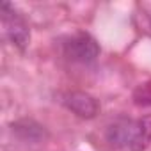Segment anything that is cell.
Segmentation results:
<instances>
[{"label":"cell","mask_w":151,"mask_h":151,"mask_svg":"<svg viewBox=\"0 0 151 151\" xmlns=\"http://www.w3.org/2000/svg\"><path fill=\"white\" fill-rule=\"evenodd\" d=\"M132 98L137 107H151V80L139 84L135 87Z\"/></svg>","instance_id":"obj_6"},{"label":"cell","mask_w":151,"mask_h":151,"mask_svg":"<svg viewBox=\"0 0 151 151\" xmlns=\"http://www.w3.org/2000/svg\"><path fill=\"white\" fill-rule=\"evenodd\" d=\"M107 140L116 147L144 151L151 142V116L132 121L119 119L107 128Z\"/></svg>","instance_id":"obj_1"},{"label":"cell","mask_w":151,"mask_h":151,"mask_svg":"<svg viewBox=\"0 0 151 151\" xmlns=\"http://www.w3.org/2000/svg\"><path fill=\"white\" fill-rule=\"evenodd\" d=\"M13 133H16L22 140H29V142H41L48 137L45 126L36 123L34 119H20L13 123Z\"/></svg>","instance_id":"obj_5"},{"label":"cell","mask_w":151,"mask_h":151,"mask_svg":"<svg viewBox=\"0 0 151 151\" xmlns=\"http://www.w3.org/2000/svg\"><path fill=\"white\" fill-rule=\"evenodd\" d=\"M64 53L73 62L91 64L100 55V45L87 32H77L64 43Z\"/></svg>","instance_id":"obj_3"},{"label":"cell","mask_w":151,"mask_h":151,"mask_svg":"<svg viewBox=\"0 0 151 151\" xmlns=\"http://www.w3.org/2000/svg\"><path fill=\"white\" fill-rule=\"evenodd\" d=\"M62 105L82 119H93L100 112V103L94 96L84 91H69L62 96Z\"/></svg>","instance_id":"obj_4"},{"label":"cell","mask_w":151,"mask_h":151,"mask_svg":"<svg viewBox=\"0 0 151 151\" xmlns=\"http://www.w3.org/2000/svg\"><path fill=\"white\" fill-rule=\"evenodd\" d=\"M0 9H2V23H4L6 36L16 48L25 50L30 41V29L27 22L9 2H4Z\"/></svg>","instance_id":"obj_2"}]
</instances>
